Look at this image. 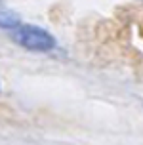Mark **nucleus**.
Here are the masks:
<instances>
[{
  "instance_id": "obj_1",
  "label": "nucleus",
  "mask_w": 143,
  "mask_h": 145,
  "mask_svg": "<svg viewBox=\"0 0 143 145\" xmlns=\"http://www.w3.org/2000/svg\"><path fill=\"white\" fill-rule=\"evenodd\" d=\"M14 40L31 52H50L56 46V38L35 25H19L14 29Z\"/></svg>"
},
{
  "instance_id": "obj_2",
  "label": "nucleus",
  "mask_w": 143,
  "mask_h": 145,
  "mask_svg": "<svg viewBox=\"0 0 143 145\" xmlns=\"http://www.w3.org/2000/svg\"><path fill=\"white\" fill-rule=\"evenodd\" d=\"M21 25L19 15L8 10V8H0V29H17Z\"/></svg>"
}]
</instances>
